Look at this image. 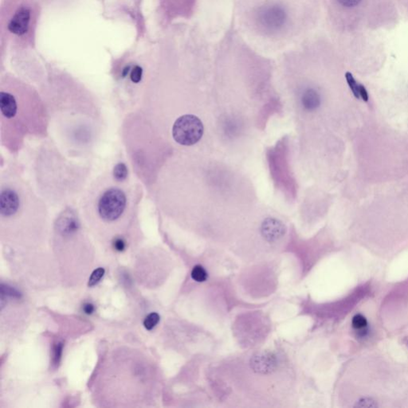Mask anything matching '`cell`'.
I'll return each instance as SVG.
<instances>
[{"label": "cell", "instance_id": "obj_13", "mask_svg": "<svg viewBox=\"0 0 408 408\" xmlns=\"http://www.w3.org/2000/svg\"><path fill=\"white\" fill-rule=\"evenodd\" d=\"M104 273H105V270H104V268H102V267L94 270V272L91 274L90 279H89L88 286H90V287H93V286L98 285V283L100 282V281L102 280V278L104 277Z\"/></svg>", "mask_w": 408, "mask_h": 408}, {"label": "cell", "instance_id": "obj_4", "mask_svg": "<svg viewBox=\"0 0 408 408\" xmlns=\"http://www.w3.org/2000/svg\"><path fill=\"white\" fill-rule=\"evenodd\" d=\"M257 21L263 30L276 32L285 26L288 14L282 5L277 3L265 5L258 9Z\"/></svg>", "mask_w": 408, "mask_h": 408}, {"label": "cell", "instance_id": "obj_5", "mask_svg": "<svg viewBox=\"0 0 408 408\" xmlns=\"http://www.w3.org/2000/svg\"><path fill=\"white\" fill-rule=\"evenodd\" d=\"M19 204V198L16 192L9 188L2 190L0 200V213L2 216L10 217L14 215L18 211Z\"/></svg>", "mask_w": 408, "mask_h": 408}, {"label": "cell", "instance_id": "obj_8", "mask_svg": "<svg viewBox=\"0 0 408 408\" xmlns=\"http://www.w3.org/2000/svg\"><path fill=\"white\" fill-rule=\"evenodd\" d=\"M320 99L319 94L312 89L306 90L302 97L303 106L308 110H313L320 105Z\"/></svg>", "mask_w": 408, "mask_h": 408}, {"label": "cell", "instance_id": "obj_18", "mask_svg": "<svg viewBox=\"0 0 408 408\" xmlns=\"http://www.w3.org/2000/svg\"><path fill=\"white\" fill-rule=\"evenodd\" d=\"M113 247L117 251H123L125 249V242L121 238H116L113 242Z\"/></svg>", "mask_w": 408, "mask_h": 408}, {"label": "cell", "instance_id": "obj_15", "mask_svg": "<svg viewBox=\"0 0 408 408\" xmlns=\"http://www.w3.org/2000/svg\"><path fill=\"white\" fill-rule=\"evenodd\" d=\"M62 349H63V344L62 343L58 342L55 344L54 348V356H53V362L55 365H58L60 362L61 357H62Z\"/></svg>", "mask_w": 408, "mask_h": 408}, {"label": "cell", "instance_id": "obj_7", "mask_svg": "<svg viewBox=\"0 0 408 408\" xmlns=\"http://www.w3.org/2000/svg\"><path fill=\"white\" fill-rule=\"evenodd\" d=\"M0 108L5 118L11 119L16 115L18 110L15 98L10 93L2 91L0 93Z\"/></svg>", "mask_w": 408, "mask_h": 408}, {"label": "cell", "instance_id": "obj_19", "mask_svg": "<svg viewBox=\"0 0 408 408\" xmlns=\"http://www.w3.org/2000/svg\"><path fill=\"white\" fill-rule=\"evenodd\" d=\"M94 309L95 308H94V305L90 304V303H86L83 306V311L86 312V314H92L94 312Z\"/></svg>", "mask_w": 408, "mask_h": 408}, {"label": "cell", "instance_id": "obj_6", "mask_svg": "<svg viewBox=\"0 0 408 408\" xmlns=\"http://www.w3.org/2000/svg\"><path fill=\"white\" fill-rule=\"evenodd\" d=\"M262 234L270 242L278 240L285 234L284 225L275 218H266L262 222Z\"/></svg>", "mask_w": 408, "mask_h": 408}, {"label": "cell", "instance_id": "obj_2", "mask_svg": "<svg viewBox=\"0 0 408 408\" xmlns=\"http://www.w3.org/2000/svg\"><path fill=\"white\" fill-rule=\"evenodd\" d=\"M204 131V124L198 116L184 115L175 121L172 127V136L178 144L192 146L201 140Z\"/></svg>", "mask_w": 408, "mask_h": 408}, {"label": "cell", "instance_id": "obj_16", "mask_svg": "<svg viewBox=\"0 0 408 408\" xmlns=\"http://www.w3.org/2000/svg\"><path fill=\"white\" fill-rule=\"evenodd\" d=\"M141 77H142V69L140 68V66H135L131 72V80L134 83H138L141 80Z\"/></svg>", "mask_w": 408, "mask_h": 408}, {"label": "cell", "instance_id": "obj_11", "mask_svg": "<svg viewBox=\"0 0 408 408\" xmlns=\"http://www.w3.org/2000/svg\"><path fill=\"white\" fill-rule=\"evenodd\" d=\"M207 272H206V270L201 266H195L193 270L192 271V278H193V280L196 281V282H205L206 280V278H207Z\"/></svg>", "mask_w": 408, "mask_h": 408}, {"label": "cell", "instance_id": "obj_10", "mask_svg": "<svg viewBox=\"0 0 408 408\" xmlns=\"http://www.w3.org/2000/svg\"><path fill=\"white\" fill-rule=\"evenodd\" d=\"M345 78H346L347 82H348V86L350 87L352 90V94L354 95L355 98L357 99L360 98V89L362 85L359 84L355 80V78L352 76V74L350 72H347L345 74Z\"/></svg>", "mask_w": 408, "mask_h": 408}, {"label": "cell", "instance_id": "obj_17", "mask_svg": "<svg viewBox=\"0 0 408 408\" xmlns=\"http://www.w3.org/2000/svg\"><path fill=\"white\" fill-rule=\"evenodd\" d=\"M339 3L345 7H352L357 6L362 0H337Z\"/></svg>", "mask_w": 408, "mask_h": 408}, {"label": "cell", "instance_id": "obj_12", "mask_svg": "<svg viewBox=\"0 0 408 408\" xmlns=\"http://www.w3.org/2000/svg\"><path fill=\"white\" fill-rule=\"evenodd\" d=\"M160 315L157 312H151L150 314L145 317L144 320V328L147 330H152V328L156 326L160 321Z\"/></svg>", "mask_w": 408, "mask_h": 408}, {"label": "cell", "instance_id": "obj_9", "mask_svg": "<svg viewBox=\"0 0 408 408\" xmlns=\"http://www.w3.org/2000/svg\"><path fill=\"white\" fill-rule=\"evenodd\" d=\"M352 327L358 332V336L364 338L368 335V320L363 315L357 314L352 318Z\"/></svg>", "mask_w": 408, "mask_h": 408}, {"label": "cell", "instance_id": "obj_1", "mask_svg": "<svg viewBox=\"0 0 408 408\" xmlns=\"http://www.w3.org/2000/svg\"><path fill=\"white\" fill-rule=\"evenodd\" d=\"M2 13V26L7 36L27 41L32 36L36 22V9L31 0H13Z\"/></svg>", "mask_w": 408, "mask_h": 408}, {"label": "cell", "instance_id": "obj_3", "mask_svg": "<svg viewBox=\"0 0 408 408\" xmlns=\"http://www.w3.org/2000/svg\"><path fill=\"white\" fill-rule=\"evenodd\" d=\"M126 196L119 188H112L104 192L98 201V214L108 222L118 219L126 207Z\"/></svg>", "mask_w": 408, "mask_h": 408}, {"label": "cell", "instance_id": "obj_14", "mask_svg": "<svg viewBox=\"0 0 408 408\" xmlns=\"http://www.w3.org/2000/svg\"><path fill=\"white\" fill-rule=\"evenodd\" d=\"M113 174H114L115 178L119 181L125 180L127 176H128V169H127L125 164H123V163L116 164V167L114 168V171H113Z\"/></svg>", "mask_w": 408, "mask_h": 408}]
</instances>
